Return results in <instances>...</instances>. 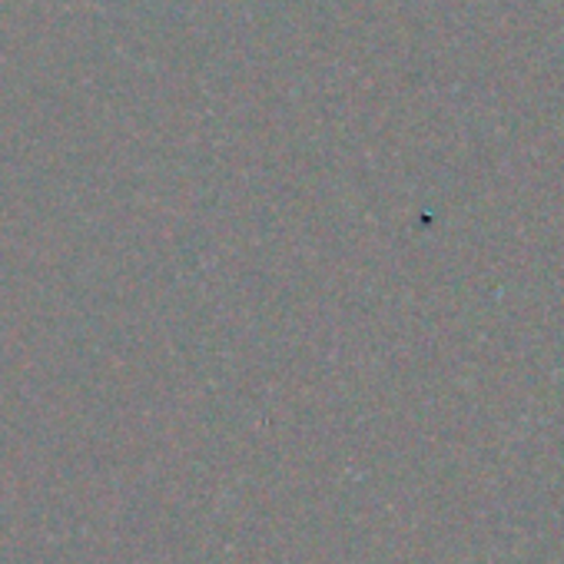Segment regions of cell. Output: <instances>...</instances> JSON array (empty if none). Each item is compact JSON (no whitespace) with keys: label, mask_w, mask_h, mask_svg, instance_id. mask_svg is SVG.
<instances>
[]
</instances>
